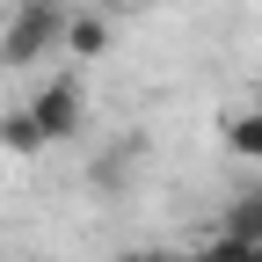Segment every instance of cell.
<instances>
[{"label": "cell", "mask_w": 262, "mask_h": 262, "mask_svg": "<svg viewBox=\"0 0 262 262\" xmlns=\"http://www.w3.org/2000/svg\"><path fill=\"white\" fill-rule=\"evenodd\" d=\"M196 262H262V248H248V241H226V233H211L204 248H196Z\"/></svg>", "instance_id": "cell-8"}, {"label": "cell", "mask_w": 262, "mask_h": 262, "mask_svg": "<svg viewBox=\"0 0 262 262\" xmlns=\"http://www.w3.org/2000/svg\"><path fill=\"white\" fill-rule=\"evenodd\" d=\"M226 153L233 160H262V102L241 110V117H226Z\"/></svg>", "instance_id": "cell-7"}, {"label": "cell", "mask_w": 262, "mask_h": 262, "mask_svg": "<svg viewBox=\"0 0 262 262\" xmlns=\"http://www.w3.org/2000/svg\"><path fill=\"white\" fill-rule=\"evenodd\" d=\"M66 51H73L80 66H88V58H102V51H110V15L73 8V22H66Z\"/></svg>", "instance_id": "cell-4"}, {"label": "cell", "mask_w": 262, "mask_h": 262, "mask_svg": "<svg viewBox=\"0 0 262 262\" xmlns=\"http://www.w3.org/2000/svg\"><path fill=\"white\" fill-rule=\"evenodd\" d=\"M15 262H29V255H15Z\"/></svg>", "instance_id": "cell-11"}, {"label": "cell", "mask_w": 262, "mask_h": 262, "mask_svg": "<svg viewBox=\"0 0 262 262\" xmlns=\"http://www.w3.org/2000/svg\"><path fill=\"white\" fill-rule=\"evenodd\" d=\"M219 233L262 248V189H248V196H233V204H226V226H219Z\"/></svg>", "instance_id": "cell-6"}, {"label": "cell", "mask_w": 262, "mask_h": 262, "mask_svg": "<svg viewBox=\"0 0 262 262\" xmlns=\"http://www.w3.org/2000/svg\"><path fill=\"white\" fill-rule=\"evenodd\" d=\"M66 22H73V0H15L0 22V66L22 73V66L66 51Z\"/></svg>", "instance_id": "cell-1"}, {"label": "cell", "mask_w": 262, "mask_h": 262, "mask_svg": "<svg viewBox=\"0 0 262 262\" xmlns=\"http://www.w3.org/2000/svg\"><path fill=\"white\" fill-rule=\"evenodd\" d=\"M139 160H146V139H117L102 160H95V189H102V196H117L131 175H139Z\"/></svg>", "instance_id": "cell-3"}, {"label": "cell", "mask_w": 262, "mask_h": 262, "mask_svg": "<svg viewBox=\"0 0 262 262\" xmlns=\"http://www.w3.org/2000/svg\"><path fill=\"white\" fill-rule=\"evenodd\" d=\"M0 153H15V160H37L44 153V131H37V117H29V102L22 110H0Z\"/></svg>", "instance_id": "cell-5"}, {"label": "cell", "mask_w": 262, "mask_h": 262, "mask_svg": "<svg viewBox=\"0 0 262 262\" xmlns=\"http://www.w3.org/2000/svg\"><path fill=\"white\" fill-rule=\"evenodd\" d=\"M139 0H95V15H131Z\"/></svg>", "instance_id": "cell-9"}, {"label": "cell", "mask_w": 262, "mask_h": 262, "mask_svg": "<svg viewBox=\"0 0 262 262\" xmlns=\"http://www.w3.org/2000/svg\"><path fill=\"white\" fill-rule=\"evenodd\" d=\"M29 117H37L44 146H66V139H80V124H88V95H80V80H44V95L29 102Z\"/></svg>", "instance_id": "cell-2"}, {"label": "cell", "mask_w": 262, "mask_h": 262, "mask_svg": "<svg viewBox=\"0 0 262 262\" xmlns=\"http://www.w3.org/2000/svg\"><path fill=\"white\" fill-rule=\"evenodd\" d=\"M117 262H160V255H153V248H131V255H117Z\"/></svg>", "instance_id": "cell-10"}]
</instances>
